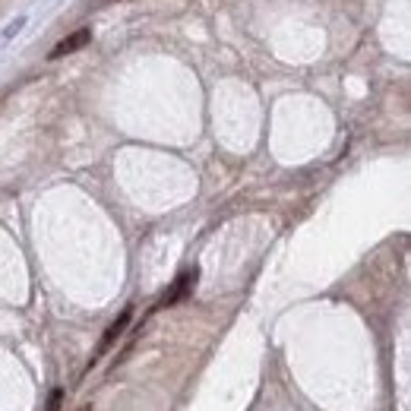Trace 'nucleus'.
I'll use <instances>...</instances> for the list:
<instances>
[{"instance_id": "nucleus-1", "label": "nucleus", "mask_w": 411, "mask_h": 411, "mask_svg": "<svg viewBox=\"0 0 411 411\" xmlns=\"http://www.w3.org/2000/svg\"><path fill=\"white\" fill-rule=\"evenodd\" d=\"M130 320H133V307H126V310H124V313H120V316H117V320H114V322H111V326H107V329H105V335H101L98 348H95V358H92V364H95V360H98V358H105V354H107V351H111V348H114V345H117V339H120V335H124V332H126V329H130ZM92 364H89V367H92Z\"/></svg>"}, {"instance_id": "nucleus-2", "label": "nucleus", "mask_w": 411, "mask_h": 411, "mask_svg": "<svg viewBox=\"0 0 411 411\" xmlns=\"http://www.w3.org/2000/svg\"><path fill=\"white\" fill-rule=\"evenodd\" d=\"M89 41H92V29H76L73 35L60 38V41H57L54 48H51L48 60H60V57H70V54H76V51H82Z\"/></svg>"}, {"instance_id": "nucleus-3", "label": "nucleus", "mask_w": 411, "mask_h": 411, "mask_svg": "<svg viewBox=\"0 0 411 411\" xmlns=\"http://www.w3.org/2000/svg\"><path fill=\"white\" fill-rule=\"evenodd\" d=\"M60 408H63V389H51L48 408H44V411H60Z\"/></svg>"}, {"instance_id": "nucleus-4", "label": "nucleus", "mask_w": 411, "mask_h": 411, "mask_svg": "<svg viewBox=\"0 0 411 411\" xmlns=\"http://www.w3.org/2000/svg\"><path fill=\"white\" fill-rule=\"evenodd\" d=\"M105 4H117V0H95V6H105Z\"/></svg>"}, {"instance_id": "nucleus-5", "label": "nucleus", "mask_w": 411, "mask_h": 411, "mask_svg": "<svg viewBox=\"0 0 411 411\" xmlns=\"http://www.w3.org/2000/svg\"><path fill=\"white\" fill-rule=\"evenodd\" d=\"M79 411H95V408H92V405H82V408H79Z\"/></svg>"}]
</instances>
